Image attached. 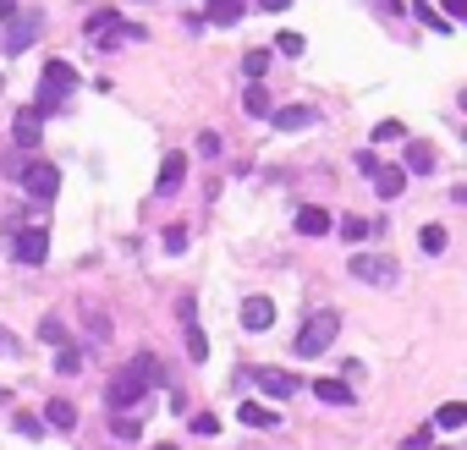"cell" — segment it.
<instances>
[{"instance_id":"obj_24","label":"cell","mask_w":467,"mask_h":450,"mask_svg":"<svg viewBox=\"0 0 467 450\" xmlns=\"http://www.w3.org/2000/svg\"><path fill=\"white\" fill-rule=\"evenodd\" d=\"M77 368H83V351H77V346H55V374H67V379H72Z\"/></svg>"},{"instance_id":"obj_34","label":"cell","mask_w":467,"mask_h":450,"mask_svg":"<svg viewBox=\"0 0 467 450\" xmlns=\"http://www.w3.org/2000/svg\"><path fill=\"white\" fill-rule=\"evenodd\" d=\"M110 434H116V439H138V434H143V429H138V423H133V417H116V423H110Z\"/></svg>"},{"instance_id":"obj_1","label":"cell","mask_w":467,"mask_h":450,"mask_svg":"<svg viewBox=\"0 0 467 450\" xmlns=\"http://www.w3.org/2000/svg\"><path fill=\"white\" fill-rule=\"evenodd\" d=\"M154 384H160V358H154V351H138V358L110 379L105 401H110V412H127V406H138L154 390Z\"/></svg>"},{"instance_id":"obj_23","label":"cell","mask_w":467,"mask_h":450,"mask_svg":"<svg viewBox=\"0 0 467 450\" xmlns=\"http://www.w3.org/2000/svg\"><path fill=\"white\" fill-rule=\"evenodd\" d=\"M418 247L429 253V259H434V253H446V225H423V231H418Z\"/></svg>"},{"instance_id":"obj_4","label":"cell","mask_w":467,"mask_h":450,"mask_svg":"<svg viewBox=\"0 0 467 450\" xmlns=\"http://www.w3.org/2000/svg\"><path fill=\"white\" fill-rule=\"evenodd\" d=\"M39 34H44V12H12L6 34H0V50H6V55H22L28 44H39Z\"/></svg>"},{"instance_id":"obj_3","label":"cell","mask_w":467,"mask_h":450,"mask_svg":"<svg viewBox=\"0 0 467 450\" xmlns=\"http://www.w3.org/2000/svg\"><path fill=\"white\" fill-rule=\"evenodd\" d=\"M335 330H341V313L335 308L308 313V325L297 330V358H325V351L335 346Z\"/></svg>"},{"instance_id":"obj_30","label":"cell","mask_w":467,"mask_h":450,"mask_svg":"<svg viewBox=\"0 0 467 450\" xmlns=\"http://www.w3.org/2000/svg\"><path fill=\"white\" fill-rule=\"evenodd\" d=\"M12 429H17L22 439H39V434H44V423H39V417H28V412H17V417H12Z\"/></svg>"},{"instance_id":"obj_36","label":"cell","mask_w":467,"mask_h":450,"mask_svg":"<svg viewBox=\"0 0 467 450\" xmlns=\"http://www.w3.org/2000/svg\"><path fill=\"white\" fill-rule=\"evenodd\" d=\"M275 44H280V55H302V34H292V28H286Z\"/></svg>"},{"instance_id":"obj_21","label":"cell","mask_w":467,"mask_h":450,"mask_svg":"<svg viewBox=\"0 0 467 450\" xmlns=\"http://www.w3.org/2000/svg\"><path fill=\"white\" fill-rule=\"evenodd\" d=\"M242 110H247V116H270V93H264V83H247Z\"/></svg>"},{"instance_id":"obj_37","label":"cell","mask_w":467,"mask_h":450,"mask_svg":"<svg viewBox=\"0 0 467 450\" xmlns=\"http://www.w3.org/2000/svg\"><path fill=\"white\" fill-rule=\"evenodd\" d=\"M440 17H446V22H451V28H456V22H462V17H467V0H446V12H440Z\"/></svg>"},{"instance_id":"obj_9","label":"cell","mask_w":467,"mask_h":450,"mask_svg":"<svg viewBox=\"0 0 467 450\" xmlns=\"http://www.w3.org/2000/svg\"><path fill=\"white\" fill-rule=\"evenodd\" d=\"M401 171H407V176H434V171H440L434 143H407V154H401Z\"/></svg>"},{"instance_id":"obj_38","label":"cell","mask_w":467,"mask_h":450,"mask_svg":"<svg viewBox=\"0 0 467 450\" xmlns=\"http://www.w3.org/2000/svg\"><path fill=\"white\" fill-rule=\"evenodd\" d=\"M0 351H6V358H17V341H12V330H0Z\"/></svg>"},{"instance_id":"obj_26","label":"cell","mask_w":467,"mask_h":450,"mask_svg":"<svg viewBox=\"0 0 467 450\" xmlns=\"http://www.w3.org/2000/svg\"><path fill=\"white\" fill-rule=\"evenodd\" d=\"M413 17H418L423 28H434V34H451V22H446L440 12H434V6H423V0H418V6H413Z\"/></svg>"},{"instance_id":"obj_7","label":"cell","mask_w":467,"mask_h":450,"mask_svg":"<svg viewBox=\"0 0 467 450\" xmlns=\"http://www.w3.org/2000/svg\"><path fill=\"white\" fill-rule=\"evenodd\" d=\"M44 259H50V231H44V225H28V231H17V264L39 269Z\"/></svg>"},{"instance_id":"obj_35","label":"cell","mask_w":467,"mask_h":450,"mask_svg":"<svg viewBox=\"0 0 467 450\" xmlns=\"http://www.w3.org/2000/svg\"><path fill=\"white\" fill-rule=\"evenodd\" d=\"M429 445H434V429H429V423H423V429H413V434H407V450H429Z\"/></svg>"},{"instance_id":"obj_33","label":"cell","mask_w":467,"mask_h":450,"mask_svg":"<svg viewBox=\"0 0 467 450\" xmlns=\"http://www.w3.org/2000/svg\"><path fill=\"white\" fill-rule=\"evenodd\" d=\"M187 429H193V434H204V439H209V434H221V423H214V412H198Z\"/></svg>"},{"instance_id":"obj_31","label":"cell","mask_w":467,"mask_h":450,"mask_svg":"<svg viewBox=\"0 0 467 450\" xmlns=\"http://www.w3.org/2000/svg\"><path fill=\"white\" fill-rule=\"evenodd\" d=\"M187 358H193V363H204V358H209V341H204V330H187Z\"/></svg>"},{"instance_id":"obj_39","label":"cell","mask_w":467,"mask_h":450,"mask_svg":"<svg viewBox=\"0 0 467 450\" xmlns=\"http://www.w3.org/2000/svg\"><path fill=\"white\" fill-rule=\"evenodd\" d=\"M259 6H264V12H286V6H292V0H259Z\"/></svg>"},{"instance_id":"obj_10","label":"cell","mask_w":467,"mask_h":450,"mask_svg":"<svg viewBox=\"0 0 467 450\" xmlns=\"http://www.w3.org/2000/svg\"><path fill=\"white\" fill-rule=\"evenodd\" d=\"M270 121L280 133H302V126H314V110L308 105H270Z\"/></svg>"},{"instance_id":"obj_15","label":"cell","mask_w":467,"mask_h":450,"mask_svg":"<svg viewBox=\"0 0 467 450\" xmlns=\"http://www.w3.org/2000/svg\"><path fill=\"white\" fill-rule=\"evenodd\" d=\"M242 0H204V22H214V28H231V22H242Z\"/></svg>"},{"instance_id":"obj_25","label":"cell","mask_w":467,"mask_h":450,"mask_svg":"<svg viewBox=\"0 0 467 450\" xmlns=\"http://www.w3.org/2000/svg\"><path fill=\"white\" fill-rule=\"evenodd\" d=\"M39 341H44V346H67V318H55V313H50L44 325H39Z\"/></svg>"},{"instance_id":"obj_12","label":"cell","mask_w":467,"mask_h":450,"mask_svg":"<svg viewBox=\"0 0 467 450\" xmlns=\"http://www.w3.org/2000/svg\"><path fill=\"white\" fill-rule=\"evenodd\" d=\"M237 423H247V429H259V434H264V429H280V417H275L270 406H259V401H247V396H242V406H237Z\"/></svg>"},{"instance_id":"obj_5","label":"cell","mask_w":467,"mask_h":450,"mask_svg":"<svg viewBox=\"0 0 467 450\" xmlns=\"http://www.w3.org/2000/svg\"><path fill=\"white\" fill-rule=\"evenodd\" d=\"M22 187H28V198L34 204H55V192H60V171L50 165V159H28V165L17 171Z\"/></svg>"},{"instance_id":"obj_11","label":"cell","mask_w":467,"mask_h":450,"mask_svg":"<svg viewBox=\"0 0 467 450\" xmlns=\"http://www.w3.org/2000/svg\"><path fill=\"white\" fill-rule=\"evenodd\" d=\"M12 138H17L22 149H34V143L44 138V121H39L34 110H28V105H22V110H17V121H12Z\"/></svg>"},{"instance_id":"obj_32","label":"cell","mask_w":467,"mask_h":450,"mask_svg":"<svg viewBox=\"0 0 467 450\" xmlns=\"http://www.w3.org/2000/svg\"><path fill=\"white\" fill-rule=\"evenodd\" d=\"M165 253H187V225H165Z\"/></svg>"},{"instance_id":"obj_13","label":"cell","mask_w":467,"mask_h":450,"mask_svg":"<svg viewBox=\"0 0 467 450\" xmlns=\"http://www.w3.org/2000/svg\"><path fill=\"white\" fill-rule=\"evenodd\" d=\"M181 181H187V154H165V159H160V181H154V187H160L165 198H171Z\"/></svg>"},{"instance_id":"obj_22","label":"cell","mask_w":467,"mask_h":450,"mask_svg":"<svg viewBox=\"0 0 467 450\" xmlns=\"http://www.w3.org/2000/svg\"><path fill=\"white\" fill-rule=\"evenodd\" d=\"M242 72H247V83H264V72H270V50H247Z\"/></svg>"},{"instance_id":"obj_20","label":"cell","mask_w":467,"mask_h":450,"mask_svg":"<svg viewBox=\"0 0 467 450\" xmlns=\"http://www.w3.org/2000/svg\"><path fill=\"white\" fill-rule=\"evenodd\" d=\"M429 429H467V406H462V401H446L440 412H434Z\"/></svg>"},{"instance_id":"obj_18","label":"cell","mask_w":467,"mask_h":450,"mask_svg":"<svg viewBox=\"0 0 467 450\" xmlns=\"http://www.w3.org/2000/svg\"><path fill=\"white\" fill-rule=\"evenodd\" d=\"M297 231H302V237H325V231H330V209H314V204L297 209Z\"/></svg>"},{"instance_id":"obj_14","label":"cell","mask_w":467,"mask_h":450,"mask_svg":"<svg viewBox=\"0 0 467 450\" xmlns=\"http://www.w3.org/2000/svg\"><path fill=\"white\" fill-rule=\"evenodd\" d=\"M242 325H247V330H270V325H275V302H270V297H247V302H242Z\"/></svg>"},{"instance_id":"obj_40","label":"cell","mask_w":467,"mask_h":450,"mask_svg":"<svg viewBox=\"0 0 467 450\" xmlns=\"http://www.w3.org/2000/svg\"><path fill=\"white\" fill-rule=\"evenodd\" d=\"M160 450H181V445H160Z\"/></svg>"},{"instance_id":"obj_6","label":"cell","mask_w":467,"mask_h":450,"mask_svg":"<svg viewBox=\"0 0 467 450\" xmlns=\"http://www.w3.org/2000/svg\"><path fill=\"white\" fill-rule=\"evenodd\" d=\"M363 285H396V259H391V253H352V264H347Z\"/></svg>"},{"instance_id":"obj_8","label":"cell","mask_w":467,"mask_h":450,"mask_svg":"<svg viewBox=\"0 0 467 450\" xmlns=\"http://www.w3.org/2000/svg\"><path fill=\"white\" fill-rule=\"evenodd\" d=\"M247 379H254V384H259V390H264L270 401H292V396H297V384H302V379H292L286 368H254Z\"/></svg>"},{"instance_id":"obj_27","label":"cell","mask_w":467,"mask_h":450,"mask_svg":"<svg viewBox=\"0 0 467 450\" xmlns=\"http://www.w3.org/2000/svg\"><path fill=\"white\" fill-rule=\"evenodd\" d=\"M105 28H127V22H121L116 12H93V17H88V34H93V39H105Z\"/></svg>"},{"instance_id":"obj_16","label":"cell","mask_w":467,"mask_h":450,"mask_svg":"<svg viewBox=\"0 0 467 450\" xmlns=\"http://www.w3.org/2000/svg\"><path fill=\"white\" fill-rule=\"evenodd\" d=\"M368 181L380 187V198H401V187H407V171H401V165H385V159H380V171H374Z\"/></svg>"},{"instance_id":"obj_28","label":"cell","mask_w":467,"mask_h":450,"mask_svg":"<svg viewBox=\"0 0 467 450\" xmlns=\"http://www.w3.org/2000/svg\"><path fill=\"white\" fill-rule=\"evenodd\" d=\"M401 138H407V126H401V121H380V126H374V143H401Z\"/></svg>"},{"instance_id":"obj_17","label":"cell","mask_w":467,"mask_h":450,"mask_svg":"<svg viewBox=\"0 0 467 450\" xmlns=\"http://www.w3.org/2000/svg\"><path fill=\"white\" fill-rule=\"evenodd\" d=\"M44 423H50V429H60V434H72V429H77V406L55 396V401L44 406Z\"/></svg>"},{"instance_id":"obj_19","label":"cell","mask_w":467,"mask_h":450,"mask_svg":"<svg viewBox=\"0 0 467 450\" xmlns=\"http://www.w3.org/2000/svg\"><path fill=\"white\" fill-rule=\"evenodd\" d=\"M314 396L330 401V406H352V384H341V379H314Z\"/></svg>"},{"instance_id":"obj_2","label":"cell","mask_w":467,"mask_h":450,"mask_svg":"<svg viewBox=\"0 0 467 450\" xmlns=\"http://www.w3.org/2000/svg\"><path fill=\"white\" fill-rule=\"evenodd\" d=\"M72 88H77V72L67 67V60H50L44 77H39V93H34V105H28V110H34L39 121L55 116V110H67V93H72Z\"/></svg>"},{"instance_id":"obj_29","label":"cell","mask_w":467,"mask_h":450,"mask_svg":"<svg viewBox=\"0 0 467 450\" xmlns=\"http://www.w3.org/2000/svg\"><path fill=\"white\" fill-rule=\"evenodd\" d=\"M368 231H374V225H368V220H358V214H347V220H341V237H347V242H363Z\"/></svg>"}]
</instances>
